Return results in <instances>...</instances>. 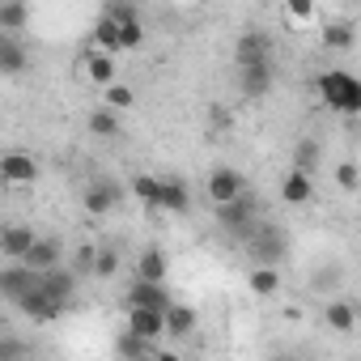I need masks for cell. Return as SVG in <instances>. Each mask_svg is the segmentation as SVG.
<instances>
[{
	"instance_id": "27",
	"label": "cell",
	"mask_w": 361,
	"mask_h": 361,
	"mask_svg": "<svg viewBox=\"0 0 361 361\" xmlns=\"http://www.w3.org/2000/svg\"><path fill=\"white\" fill-rule=\"evenodd\" d=\"M90 43H94V51H106V56H115V51H119V30H115V22L98 18V22H94V35H90Z\"/></svg>"
},
{
	"instance_id": "37",
	"label": "cell",
	"mask_w": 361,
	"mask_h": 361,
	"mask_svg": "<svg viewBox=\"0 0 361 361\" xmlns=\"http://www.w3.org/2000/svg\"><path fill=\"white\" fill-rule=\"evenodd\" d=\"M310 285H314L319 293H323V289H336V285H340V268H319V276H314Z\"/></svg>"
},
{
	"instance_id": "21",
	"label": "cell",
	"mask_w": 361,
	"mask_h": 361,
	"mask_svg": "<svg viewBox=\"0 0 361 361\" xmlns=\"http://www.w3.org/2000/svg\"><path fill=\"white\" fill-rule=\"evenodd\" d=\"M81 64H85V77H90L94 85H102V90H106V85H115V56H106V51H94V47H90Z\"/></svg>"
},
{
	"instance_id": "28",
	"label": "cell",
	"mask_w": 361,
	"mask_h": 361,
	"mask_svg": "<svg viewBox=\"0 0 361 361\" xmlns=\"http://www.w3.org/2000/svg\"><path fill=\"white\" fill-rule=\"evenodd\" d=\"M90 136H98V140L119 136V115H115V111H106V106L90 111Z\"/></svg>"
},
{
	"instance_id": "7",
	"label": "cell",
	"mask_w": 361,
	"mask_h": 361,
	"mask_svg": "<svg viewBox=\"0 0 361 361\" xmlns=\"http://www.w3.org/2000/svg\"><path fill=\"white\" fill-rule=\"evenodd\" d=\"M170 302H174L170 289L166 285H149V281H132L128 293H123V310H157V314H166Z\"/></svg>"
},
{
	"instance_id": "15",
	"label": "cell",
	"mask_w": 361,
	"mask_h": 361,
	"mask_svg": "<svg viewBox=\"0 0 361 361\" xmlns=\"http://www.w3.org/2000/svg\"><path fill=\"white\" fill-rule=\"evenodd\" d=\"M238 90H243V98H247V102L268 98V90H272V64H251V68H238Z\"/></svg>"
},
{
	"instance_id": "32",
	"label": "cell",
	"mask_w": 361,
	"mask_h": 361,
	"mask_svg": "<svg viewBox=\"0 0 361 361\" xmlns=\"http://www.w3.org/2000/svg\"><path fill=\"white\" fill-rule=\"evenodd\" d=\"M128 192H132L140 204H149V209H153V200H157V174H136Z\"/></svg>"
},
{
	"instance_id": "13",
	"label": "cell",
	"mask_w": 361,
	"mask_h": 361,
	"mask_svg": "<svg viewBox=\"0 0 361 361\" xmlns=\"http://www.w3.org/2000/svg\"><path fill=\"white\" fill-rule=\"evenodd\" d=\"M30 68V47L13 35H0V77H22Z\"/></svg>"
},
{
	"instance_id": "9",
	"label": "cell",
	"mask_w": 361,
	"mask_h": 361,
	"mask_svg": "<svg viewBox=\"0 0 361 361\" xmlns=\"http://www.w3.org/2000/svg\"><path fill=\"white\" fill-rule=\"evenodd\" d=\"M77 285H81V276L68 268V264H60V268H51V272H43L39 276V289L56 302V306H73V298H77Z\"/></svg>"
},
{
	"instance_id": "31",
	"label": "cell",
	"mask_w": 361,
	"mask_h": 361,
	"mask_svg": "<svg viewBox=\"0 0 361 361\" xmlns=\"http://www.w3.org/2000/svg\"><path fill=\"white\" fill-rule=\"evenodd\" d=\"M115 272H119V251H115V247H98L94 272H90V276H94V281H111Z\"/></svg>"
},
{
	"instance_id": "8",
	"label": "cell",
	"mask_w": 361,
	"mask_h": 361,
	"mask_svg": "<svg viewBox=\"0 0 361 361\" xmlns=\"http://www.w3.org/2000/svg\"><path fill=\"white\" fill-rule=\"evenodd\" d=\"M81 200H85V213L90 217H106L115 204H123V188L115 183V178H90Z\"/></svg>"
},
{
	"instance_id": "19",
	"label": "cell",
	"mask_w": 361,
	"mask_h": 361,
	"mask_svg": "<svg viewBox=\"0 0 361 361\" xmlns=\"http://www.w3.org/2000/svg\"><path fill=\"white\" fill-rule=\"evenodd\" d=\"M123 331L140 336L145 344H157V340L166 336V323H161L157 310H128V327H123Z\"/></svg>"
},
{
	"instance_id": "22",
	"label": "cell",
	"mask_w": 361,
	"mask_h": 361,
	"mask_svg": "<svg viewBox=\"0 0 361 361\" xmlns=\"http://www.w3.org/2000/svg\"><path fill=\"white\" fill-rule=\"evenodd\" d=\"M323 314H327V327H331V331H344V336H348V331L357 327V306H353L348 298H331Z\"/></svg>"
},
{
	"instance_id": "41",
	"label": "cell",
	"mask_w": 361,
	"mask_h": 361,
	"mask_svg": "<svg viewBox=\"0 0 361 361\" xmlns=\"http://www.w3.org/2000/svg\"><path fill=\"white\" fill-rule=\"evenodd\" d=\"M268 361H298V357H285V353H281V357H268Z\"/></svg>"
},
{
	"instance_id": "2",
	"label": "cell",
	"mask_w": 361,
	"mask_h": 361,
	"mask_svg": "<svg viewBox=\"0 0 361 361\" xmlns=\"http://www.w3.org/2000/svg\"><path fill=\"white\" fill-rule=\"evenodd\" d=\"M247 255L255 259V268H281V259L289 255V234L276 226V221H259L251 234H247Z\"/></svg>"
},
{
	"instance_id": "11",
	"label": "cell",
	"mask_w": 361,
	"mask_h": 361,
	"mask_svg": "<svg viewBox=\"0 0 361 361\" xmlns=\"http://www.w3.org/2000/svg\"><path fill=\"white\" fill-rule=\"evenodd\" d=\"M153 209H161V213H188L192 209V188L183 183V178L161 174L157 178V200H153Z\"/></svg>"
},
{
	"instance_id": "26",
	"label": "cell",
	"mask_w": 361,
	"mask_h": 361,
	"mask_svg": "<svg viewBox=\"0 0 361 361\" xmlns=\"http://www.w3.org/2000/svg\"><path fill=\"white\" fill-rule=\"evenodd\" d=\"M247 289H251L255 298H272V293L281 289V272H276V268H251Z\"/></svg>"
},
{
	"instance_id": "42",
	"label": "cell",
	"mask_w": 361,
	"mask_h": 361,
	"mask_svg": "<svg viewBox=\"0 0 361 361\" xmlns=\"http://www.w3.org/2000/svg\"><path fill=\"white\" fill-rule=\"evenodd\" d=\"M140 361H153V357H140Z\"/></svg>"
},
{
	"instance_id": "24",
	"label": "cell",
	"mask_w": 361,
	"mask_h": 361,
	"mask_svg": "<svg viewBox=\"0 0 361 361\" xmlns=\"http://www.w3.org/2000/svg\"><path fill=\"white\" fill-rule=\"evenodd\" d=\"M157 353V344H145L140 336H132V331H119L115 336V357L119 361H140V357H153Z\"/></svg>"
},
{
	"instance_id": "39",
	"label": "cell",
	"mask_w": 361,
	"mask_h": 361,
	"mask_svg": "<svg viewBox=\"0 0 361 361\" xmlns=\"http://www.w3.org/2000/svg\"><path fill=\"white\" fill-rule=\"evenodd\" d=\"M310 13H314V9L306 5V0H298V5H289V18H298V22H302V18H310Z\"/></svg>"
},
{
	"instance_id": "38",
	"label": "cell",
	"mask_w": 361,
	"mask_h": 361,
	"mask_svg": "<svg viewBox=\"0 0 361 361\" xmlns=\"http://www.w3.org/2000/svg\"><path fill=\"white\" fill-rule=\"evenodd\" d=\"M209 115H213V128H230V123H234V115H230L226 106H213Z\"/></svg>"
},
{
	"instance_id": "5",
	"label": "cell",
	"mask_w": 361,
	"mask_h": 361,
	"mask_svg": "<svg viewBox=\"0 0 361 361\" xmlns=\"http://www.w3.org/2000/svg\"><path fill=\"white\" fill-rule=\"evenodd\" d=\"M39 178V161L22 149H9V153H0V183L5 188H30Z\"/></svg>"
},
{
	"instance_id": "36",
	"label": "cell",
	"mask_w": 361,
	"mask_h": 361,
	"mask_svg": "<svg viewBox=\"0 0 361 361\" xmlns=\"http://www.w3.org/2000/svg\"><path fill=\"white\" fill-rule=\"evenodd\" d=\"M336 183H340L344 192H357V161H340V166H336Z\"/></svg>"
},
{
	"instance_id": "29",
	"label": "cell",
	"mask_w": 361,
	"mask_h": 361,
	"mask_svg": "<svg viewBox=\"0 0 361 361\" xmlns=\"http://www.w3.org/2000/svg\"><path fill=\"white\" fill-rule=\"evenodd\" d=\"M26 22H30L26 5H0V35H13L18 39V30H26Z\"/></svg>"
},
{
	"instance_id": "10",
	"label": "cell",
	"mask_w": 361,
	"mask_h": 361,
	"mask_svg": "<svg viewBox=\"0 0 361 361\" xmlns=\"http://www.w3.org/2000/svg\"><path fill=\"white\" fill-rule=\"evenodd\" d=\"M234 64L238 68H251V64H272V39L259 35V30H243L238 43H234Z\"/></svg>"
},
{
	"instance_id": "30",
	"label": "cell",
	"mask_w": 361,
	"mask_h": 361,
	"mask_svg": "<svg viewBox=\"0 0 361 361\" xmlns=\"http://www.w3.org/2000/svg\"><path fill=\"white\" fill-rule=\"evenodd\" d=\"M132 102H136V90H132V85H119V81H115V85H106V90H102V106H106V111H115V115H119V111H128Z\"/></svg>"
},
{
	"instance_id": "35",
	"label": "cell",
	"mask_w": 361,
	"mask_h": 361,
	"mask_svg": "<svg viewBox=\"0 0 361 361\" xmlns=\"http://www.w3.org/2000/svg\"><path fill=\"white\" fill-rule=\"evenodd\" d=\"M0 361H26V344L13 336H0Z\"/></svg>"
},
{
	"instance_id": "40",
	"label": "cell",
	"mask_w": 361,
	"mask_h": 361,
	"mask_svg": "<svg viewBox=\"0 0 361 361\" xmlns=\"http://www.w3.org/2000/svg\"><path fill=\"white\" fill-rule=\"evenodd\" d=\"M153 361H183V357L170 353V348H157V353H153Z\"/></svg>"
},
{
	"instance_id": "18",
	"label": "cell",
	"mask_w": 361,
	"mask_h": 361,
	"mask_svg": "<svg viewBox=\"0 0 361 361\" xmlns=\"http://www.w3.org/2000/svg\"><path fill=\"white\" fill-rule=\"evenodd\" d=\"M161 323H166V336H170V340H188V336L196 331L200 314H196V306H183V302H170V310L161 314Z\"/></svg>"
},
{
	"instance_id": "33",
	"label": "cell",
	"mask_w": 361,
	"mask_h": 361,
	"mask_svg": "<svg viewBox=\"0 0 361 361\" xmlns=\"http://www.w3.org/2000/svg\"><path fill=\"white\" fill-rule=\"evenodd\" d=\"M102 18H106V22H115V26H123V22H140L136 5H119V0H111V5L102 9Z\"/></svg>"
},
{
	"instance_id": "25",
	"label": "cell",
	"mask_w": 361,
	"mask_h": 361,
	"mask_svg": "<svg viewBox=\"0 0 361 361\" xmlns=\"http://www.w3.org/2000/svg\"><path fill=\"white\" fill-rule=\"evenodd\" d=\"M319 161H323V153H319L314 140H298V145H293V170H298V174L310 178V174L319 170Z\"/></svg>"
},
{
	"instance_id": "20",
	"label": "cell",
	"mask_w": 361,
	"mask_h": 361,
	"mask_svg": "<svg viewBox=\"0 0 361 361\" xmlns=\"http://www.w3.org/2000/svg\"><path fill=\"white\" fill-rule=\"evenodd\" d=\"M281 200H285V204H293V209H302V204H310V200H314V183H310L306 174L289 170V174L281 178Z\"/></svg>"
},
{
	"instance_id": "23",
	"label": "cell",
	"mask_w": 361,
	"mask_h": 361,
	"mask_svg": "<svg viewBox=\"0 0 361 361\" xmlns=\"http://www.w3.org/2000/svg\"><path fill=\"white\" fill-rule=\"evenodd\" d=\"M357 43V26L348 22V18H340V22H327L323 26V47H331V51H348Z\"/></svg>"
},
{
	"instance_id": "16",
	"label": "cell",
	"mask_w": 361,
	"mask_h": 361,
	"mask_svg": "<svg viewBox=\"0 0 361 361\" xmlns=\"http://www.w3.org/2000/svg\"><path fill=\"white\" fill-rule=\"evenodd\" d=\"M166 272H170V255L161 247H145L140 259H136V276L132 281H149V285H166Z\"/></svg>"
},
{
	"instance_id": "14",
	"label": "cell",
	"mask_w": 361,
	"mask_h": 361,
	"mask_svg": "<svg viewBox=\"0 0 361 361\" xmlns=\"http://www.w3.org/2000/svg\"><path fill=\"white\" fill-rule=\"evenodd\" d=\"M39 285V272H30L26 264H9V268H0V298H9L18 302L22 293H30Z\"/></svg>"
},
{
	"instance_id": "34",
	"label": "cell",
	"mask_w": 361,
	"mask_h": 361,
	"mask_svg": "<svg viewBox=\"0 0 361 361\" xmlns=\"http://www.w3.org/2000/svg\"><path fill=\"white\" fill-rule=\"evenodd\" d=\"M94 255H98V247H94V243H85V247H77V255H73V264H68V268H73L77 276H90V272H94Z\"/></svg>"
},
{
	"instance_id": "12",
	"label": "cell",
	"mask_w": 361,
	"mask_h": 361,
	"mask_svg": "<svg viewBox=\"0 0 361 361\" xmlns=\"http://www.w3.org/2000/svg\"><path fill=\"white\" fill-rule=\"evenodd\" d=\"M13 306H18V310H22V314L30 319V323H56V319L64 314V306H56V302H51V298H47L43 289H39V285H35L30 293H22V298H18Z\"/></svg>"
},
{
	"instance_id": "6",
	"label": "cell",
	"mask_w": 361,
	"mask_h": 361,
	"mask_svg": "<svg viewBox=\"0 0 361 361\" xmlns=\"http://www.w3.org/2000/svg\"><path fill=\"white\" fill-rule=\"evenodd\" d=\"M30 272H51V268H60L64 264V238L60 234H39L35 243H30V251H26V259H22Z\"/></svg>"
},
{
	"instance_id": "3",
	"label": "cell",
	"mask_w": 361,
	"mask_h": 361,
	"mask_svg": "<svg viewBox=\"0 0 361 361\" xmlns=\"http://www.w3.org/2000/svg\"><path fill=\"white\" fill-rule=\"evenodd\" d=\"M217 213V226L226 230V234H234L238 243H247V234L264 221L259 217V196H251V192H243L234 204H221V209H213Z\"/></svg>"
},
{
	"instance_id": "4",
	"label": "cell",
	"mask_w": 361,
	"mask_h": 361,
	"mask_svg": "<svg viewBox=\"0 0 361 361\" xmlns=\"http://www.w3.org/2000/svg\"><path fill=\"white\" fill-rule=\"evenodd\" d=\"M204 192H209L213 209H221V204H234V200L247 192V183H243V174H238L234 166H213V170H209Z\"/></svg>"
},
{
	"instance_id": "17",
	"label": "cell",
	"mask_w": 361,
	"mask_h": 361,
	"mask_svg": "<svg viewBox=\"0 0 361 361\" xmlns=\"http://www.w3.org/2000/svg\"><path fill=\"white\" fill-rule=\"evenodd\" d=\"M35 238H39V234H35L30 226H5V230H0V255H5L9 264H22Z\"/></svg>"
},
{
	"instance_id": "1",
	"label": "cell",
	"mask_w": 361,
	"mask_h": 361,
	"mask_svg": "<svg viewBox=\"0 0 361 361\" xmlns=\"http://www.w3.org/2000/svg\"><path fill=\"white\" fill-rule=\"evenodd\" d=\"M319 98L327 111L336 115H357L361 111V81L348 73V68H327L319 77Z\"/></svg>"
}]
</instances>
